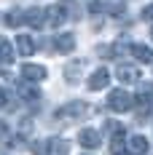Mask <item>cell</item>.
<instances>
[{
  "label": "cell",
  "mask_w": 153,
  "mask_h": 155,
  "mask_svg": "<svg viewBox=\"0 0 153 155\" xmlns=\"http://www.w3.org/2000/svg\"><path fill=\"white\" fill-rule=\"evenodd\" d=\"M123 11H126V0H105V14L123 16Z\"/></svg>",
  "instance_id": "obj_14"
},
{
  "label": "cell",
  "mask_w": 153,
  "mask_h": 155,
  "mask_svg": "<svg viewBox=\"0 0 153 155\" xmlns=\"http://www.w3.org/2000/svg\"><path fill=\"white\" fill-rule=\"evenodd\" d=\"M0 62H3V64L14 62V43H11L5 35H0Z\"/></svg>",
  "instance_id": "obj_12"
},
{
  "label": "cell",
  "mask_w": 153,
  "mask_h": 155,
  "mask_svg": "<svg viewBox=\"0 0 153 155\" xmlns=\"http://www.w3.org/2000/svg\"><path fill=\"white\" fill-rule=\"evenodd\" d=\"M22 75H24V80H32V83H40V80H46V67H43V64H24V67H22Z\"/></svg>",
  "instance_id": "obj_6"
},
{
  "label": "cell",
  "mask_w": 153,
  "mask_h": 155,
  "mask_svg": "<svg viewBox=\"0 0 153 155\" xmlns=\"http://www.w3.org/2000/svg\"><path fill=\"white\" fill-rule=\"evenodd\" d=\"M67 16H70L67 14V3H57V5H51L46 11V24L48 27H59Z\"/></svg>",
  "instance_id": "obj_3"
},
{
  "label": "cell",
  "mask_w": 153,
  "mask_h": 155,
  "mask_svg": "<svg viewBox=\"0 0 153 155\" xmlns=\"http://www.w3.org/2000/svg\"><path fill=\"white\" fill-rule=\"evenodd\" d=\"M0 107H8V94H5L3 86H0Z\"/></svg>",
  "instance_id": "obj_22"
},
{
  "label": "cell",
  "mask_w": 153,
  "mask_h": 155,
  "mask_svg": "<svg viewBox=\"0 0 153 155\" xmlns=\"http://www.w3.org/2000/svg\"><path fill=\"white\" fill-rule=\"evenodd\" d=\"M22 21L30 24L32 30H40V27L46 24V11H43V8H30V11H24Z\"/></svg>",
  "instance_id": "obj_5"
},
{
  "label": "cell",
  "mask_w": 153,
  "mask_h": 155,
  "mask_svg": "<svg viewBox=\"0 0 153 155\" xmlns=\"http://www.w3.org/2000/svg\"><path fill=\"white\" fill-rule=\"evenodd\" d=\"M132 56H134L137 62H142V64L153 62V51L148 46H142V43H134V46H132Z\"/></svg>",
  "instance_id": "obj_13"
},
{
  "label": "cell",
  "mask_w": 153,
  "mask_h": 155,
  "mask_svg": "<svg viewBox=\"0 0 153 155\" xmlns=\"http://www.w3.org/2000/svg\"><path fill=\"white\" fill-rule=\"evenodd\" d=\"M151 35H153V30H151Z\"/></svg>",
  "instance_id": "obj_24"
},
{
  "label": "cell",
  "mask_w": 153,
  "mask_h": 155,
  "mask_svg": "<svg viewBox=\"0 0 153 155\" xmlns=\"http://www.w3.org/2000/svg\"><path fill=\"white\" fill-rule=\"evenodd\" d=\"M48 153H51V144H48V139L32 142V155H48Z\"/></svg>",
  "instance_id": "obj_18"
},
{
  "label": "cell",
  "mask_w": 153,
  "mask_h": 155,
  "mask_svg": "<svg viewBox=\"0 0 153 155\" xmlns=\"http://www.w3.org/2000/svg\"><path fill=\"white\" fill-rule=\"evenodd\" d=\"M0 155H3V153H0Z\"/></svg>",
  "instance_id": "obj_25"
},
{
  "label": "cell",
  "mask_w": 153,
  "mask_h": 155,
  "mask_svg": "<svg viewBox=\"0 0 153 155\" xmlns=\"http://www.w3.org/2000/svg\"><path fill=\"white\" fill-rule=\"evenodd\" d=\"M5 24L8 27H19L22 24V11H8L5 14Z\"/></svg>",
  "instance_id": "obj_19"
},
{
  "label": "cell",
  "mask_w": 153,
  "mask_h": 155,
  "mask_svg": "<svg viewBox=\"0 0 153 155\" xmlns=\"http://www.w3.org/2000/svg\"><path fill=\"white\" fill-rule=\"evenodd\" d=\"M132 104H134V99L123 91V88H116V91H110V96H107V107L113 110V112H129Z\"/></svg>",
  "instance_id": "obj_1"
},
{
  "label": "cell",
  "mask_w": 153,
  "mask_h": 155,
  "mask_svg": "<svg viewBox=\"0 0 153 155\" xmlns=\"http://www.w3.org/2000/svg\"><path fill=\"white\" fill-rule=\"evenodd\" d=\"M54 48H57L59 54H70V51L75 48V38H73L70 32H62V35L54 38Z\"/></svg>",
  "instance_id": "obj_10"
},
{
  "label": "cell",
  "mask_w": 153,
  "mask_h": 155,
  "mask_svg": "<svg viewBox=\"0 0 153 155\" xmlns=\"http://www.w3.org/2000/svg\"><path fill=\"white\" fill-rule=\"evenodd\" d=\"M19 96H22L24 102H38V99H40V91H38L35 86H27V83H22V86H19Z\"/></svg>",
  "instance_id": "obj_15"
},
{
  "label": "cell",
  "mask_w": 153,
  "mask_h": 155,
  "mask_svg": "<svg viewBox=\"0 0 153 155\" xmlns=\"http://www.w3.org/2000/svg\"><path fill=\"white\" fill-rule=\"evenodd\" d=\"M48 144H51V150L59 155H67L70 153V144H67V139H48Z\"/></svg>",
  "instance_id": "obj_17"
},
{
  "label": "cell",
  "mask_w": 153,
  "mask_h": 155,
  "mask_svg": "<svg viewBox=\"0 0 153 155\" xmlns=\"http://www.w3.org/2000/svg\"><path fill=\"white\" fill-rule=\"evenodd\" d=\"M126 155H148V139L145 137H132L126 142Z\"/></svg>",
  "instance_id": "obj_9"
},
{
  "label": "cell",
  "mask_w": 153,
  "mask_h": 155,
  "mask_svg": "<svg viewBox=\"0 0 153 155\" xmlns=\"http://www.w3.org/2000/svg\"><path fill=\"white\" fill-rule=\"evenodd\" d=\"M89 11H92V14H99V11H102V0H92V3H89Z\"/></svg>",
  "instance_id": "obj_21"
},
{
  "label": "cell",
  "mask_w": 153,
  "mask_h": 155,
  "mask_svg": "<svg viewBox=\"0 0 153 155\" xmlns=\"http://www.w3.org/2000/svg\"><path fill=\"white\" fill-rule=\"evenodd\" d=\"M78 144L81 147H86V150H97L102 142H99V131H94V128H83L81 134H78Z\"/></svg>",
  "instance_id": "obj_7"
},
{
  "label": "cell",
  "mask_w": 153,
  "mask_h": 155,
  "mask_svg": "<svg viewBox=\"0 0 153 155\" xmlns=\"http://www.w3.org/2000/svg\"><path fill=\"white\" fill-rule=\"evenodd\" d=\"M107 83H110V72H107L105 67L94 70L92 75H89V88L92 91H102V88H107Z\"/></svg>",
  "instance_id": "obj_4"
},
{
  "label": "cell",
  "mask_w": 153,
  "mask_h": 155,
  "mask_svg": "<svg viewBox=\"0 0 153 155\" xmlns=\"http://www.w3.org/2000/svg\"><path fill=\"white\" fill-rule=\"evenodd\" d=\"M89 112H92V107H89L86 102H70V104H64V107L57 112V118H59V120H67V118H70V120H78V118H86Z\"/></svg>",
  "instance_id": "obj_2"
},
{
  "label": "cell",
  "mask_w": 153,
  "mask_h": 155,
  "mask_svg": "<svg viewBox=\"0 0 153 155\" xmlns=\"http://www.w3.org/2000/svg\"><path fill=\"white\" fill-rule=\"evenodd\" d=\"M116 78H118L121 83H140V70L132 67V64H121V67L116 70Z\"/></svg>",
  "instance_id": "obj_8"
},
{
  "label": "cell",
  "mask_w": 153,
  "mask_h": 155,
  "mask_svg": "<svg viewBox=\"0 0 153 155\" xmlns=\"http://www.w3.org/2000/svg\"><path fill=\"white\" fill-rule=\"evenodd\" d=\"M81 70H83V59H78L75 64H67V67H64V78H67L70 83H75L78 78H81Z\"/></svg>",
  "instance_id": "obj_16"
},
{
  "label": "cell",
  "mask_w": 153,
  "mask_h": 155,
  "mask_svg": "<svg viewBox=\"0 0 153 155\" xmlns=\"http://www.w3.org/2000/svg\"><path fill=\"white\" fill-rule=\"evenodd\" d=\"M16 51H19L22 56H32V54H35V40H32L30 35H19V38H16Z\"/></svg>",
  "instance_id": "obj_11"
},
{
  "label": "cell",
  "mask_w": 153,
  "mask_h": 155,
  "mask_svg": "<svg viewBox=\"0 0 153 155\" xmlns=\"http://www.w3.org/2000/svg\"><path fill=\"white\" fill-rule=\"evenodd\" d=\"M142 19H145V21H153V3L142 8Z\"/></svg>",
  "instance_id": "obj_20"
},
{
  "label": "cell",
  "mask_w": 153,
  "mask_h": 155,
  "mask_svg": "<svg viewBox=\"0 0 153 155\" xmlns=\"http://www.w3.org/2000/svg\"><path fill=\"white\" fill-rule=\"evenodd\" d=\"M0 137H8V126L3 123V120H0Z\"/></svg>",
  "instance_id": "obj_23"
}]
</instances>
